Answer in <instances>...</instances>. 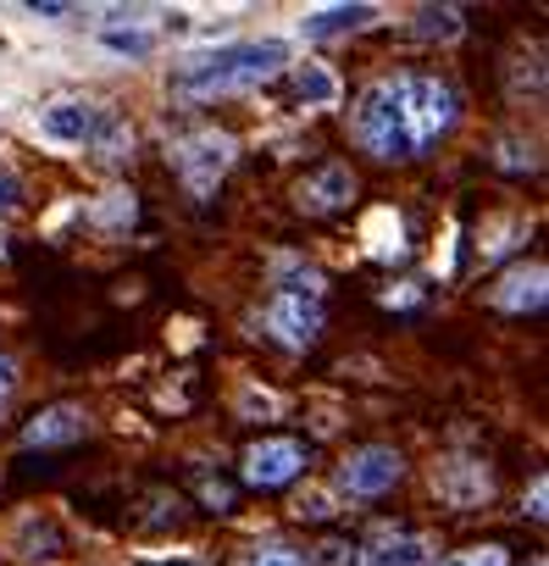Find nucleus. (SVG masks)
Listing matches in <instances>:
<instances>
[{
    "mask_svg": "<svg viewBox=\"0 0 549 566\" xmlns=\"http://www.w3.org/2000/svg\"><path fill=\"white\" fill-rule=\"evenodd\" d=\"M289 61V45L284 39H255V45H228L206 61H190L178 78H172V95L178 101H217V95H239L261 78H272Z\"/></svg>",
    "mask_w": 549,
    "mask_h": 566,
    "instance_id": "2",
    "label": "nucleus"
},
{
    "mask_svg": "<svg viewBox=\"0 0 549 566\" xmlns=\"http://www.w3.org/2000/svg\"><path fill=\"white\" fill-rule=\"evenodd\" d=\"M455 123H461V95H455L449 78H433V72L378 78L355 101V139L378 161H416Z\"/></svg>",
    "mask_w": 549,
    "mask_h": 566,
    "instance_id": "1",
    "label": "nucleus"
},
{
    "mask_svg": "<svg viewBox=\"0 0 549 566\" xmlns=\"http://www.w3.org/2000/svg\"><path fill=\"white\" fill-rule=\"evenodd\" d=\"M444 566H511V550L505 544H483V550H467V555H449Z\"/></svg>",
    "mask_w": 549,
    "mask_h": 566,
    "instance_id": "16",
    "label": "nucleus"
},
{
    "mask_svg": "<svg viewBox=\"0 0 549 566\" xmlns=\"http://www.w3.org/2000/svg\"><path fill=\"white\" fill-rule=\"evenodd\" d=\"M544 500H549V495H544V483H538V489H533V511H527L533 522H544Z\"/></svg>",
    "mask_w": 549,
    "mask_h": 566,
    "instance_id": "22",
    "label": "nucleus"
},
{
    "mask_svg": "<svg viewBox=\"0 0 549 566\" xmlns=\"http://www.w3.org/2000/svg\"><path fill=\"white\" fill-rule=\"evenodd\" d=\"M239 566H306L300 550H284V544H266V550H250Z\"/></svg>",
    "mask_w": 549,
    "mask_h": 566,
    "instance_id": "15",
    "label": "nucleus"
},
{
    "mask_svg": "<svg viewBox=\"0 0 549 566\" xmlns=\"http://www.w3.org/2000/svg\"><path fill=\"white\" fill-rule=\"evenodd\" d=\"M317 566H355V550H350V544H322V550H317Z\"/></svg>",
    "mask_w": 549,
    "mask_h": 566,
    "instance_id": "19",
    "label": "nucleus"
},
{
    "mask_svg": "<svg viewBox=\"0 0 549 566\" xmlns=\"http://www.w3.org/2000/svg\"><path fill=\"white\" fill-rule=\"evenodd\" d=\"M95 112H89V106H78V101H56L45 117H39V128L50 134V139H67V145H83L89 134H95Z\"/></svg>",
    "mask_w": 549,
    "mask_h": 566,
    "instance_id": "9",
    "label": "nucleus"
},
{
    "mask_svg": "<svg viewBox=\"0 0 549 566\" xmlns=\"http://www.w3.org/2000/svg\"><path fill=\"white\" fill-rule=\"evenodd\" d=\"M83 428H89V417H83L78 406H45V412H34V417H28L23 444H28V450H45V444H72V439H83Z\"/></svg>",
    "mask_w": 549,
    "mask_h": 566,
    "instance_id": "8",
    "label": "nucleus"
},
{
    "mask_svg": "<svg viewBox=\"0 0 549 566\" xmlns=\"http://www.w3.org/2000/svg\"><path fill=\"white\" fill-rule=\"evenodd\" d=\"M156 566H201V561H156Z\"/></svg>",
    "mask_w": 549,
    "mask_h": 566,
    "instance_id": "23",
    "label": "nucleus"
},
{
    "mask_svg": "<svg viewBox=\"0 0 549 566\" xmlns=\"http://www.w3.org/2000/svg\"><path fill=\"white\" fill-rule=\"evenodd\" d=\"M322 322H328L322 294L278 289V294H272V305H266V328H272V339L289 345V350H306V345L322 334Z\"/></svg>",
    "mask_w": 549,
    "mask_h": 566,
    "instance_id": "6",
    "label": "nucleus"
},
{
    "mask_svg": "<svg viewBox=\"0 0 549 566\" xmlns=\"http://www.w3.org/2000/svg\"><path fill=\"white\" fill-rule=\"evenodd\" d=\"M228 161H233V139L217 134V128L183 134V139L172 145V168H178V178L190 184L195 195H211V189H217V178L228 173Z\"/></svg>",
    "mask_w": 549,
    "mask_h": 566,
    "instance_id": "3",
    "label": "nucleus"
},
{
    "mask_svg": "<svg viewBox=\"0 0 549 566\" xmlns=\"http://www.w3.org/2000/svg\"><path fill=\"white\" fill-rule=\"evenodd\" d=\"M355 566H422V539H411V533H378V544L366 550Z\"/></svg>",
    "mask_w": 549,
    "mask_h": 566,
    "instance_id": "10",
    "label": "nucleus"
},
{
    "mask_svg": "<svg viewBox=\"0 0 549 566\" xmlns=\"http://www.w3.org/2000/svg\"><path fill=\"white\" fill-rule=\"evenodd\" d=\"M400 477H405V455H400V450L366 444V450H355V455L339 466V489L355 495V500H378V495L394 489Z\"/></svg>",
    "mask_w": 549,
    "mask_h": 566,
    "instance_id": "5",
    "label": "nucleus"
},
{
    "mask_svg": "<svg viewBox=\"0 0 549 566\" xmlns=\"http://www.w3.org/2000/svg\"><path fill=\"white\" fill-rule=\"evenodd\" d=\"M416 34L422 39H455V34H461V12H455V7H422L416 12Z\"/></svg>",
    "mask_w": 549,
    "mask_h": 566,
    "instance_id": "14",
    "label": "nucleus"
},
{
    "mask_svg": "<svg viewBox=\"0 0 549 566\" xmlns=\"http://www.w3.org/2000/svg\"><path fill=\"white\" fill-rule=\"evenodd\" d=\"M295 200H300V211H311V217H333V211H344V206L355 200V173L344 168V161H322L317 173L300 178Z\"/></svg>",
    "mask_w": 549,
    "mask_h": 566,
    "instance_id": "7",
    "label": "nucleus"
},
{
    "mask_svg": "<svg viewBox=\"0 0 549 566\" xmlns=\"http://www.w3.org/2000/svg\"><path fill=\"white\" fill-rule=\"evenodd\" d=\"M12 206H18V184H12V178H0V217H7Z\"/></svg>",
    "mask_w": 549,
    "mask_h": 566,
    "instance_id": "21",
    "label": "nucleus"
},
{
    "mask_svg": "<svg viewBox=\"0 0 549 566\" xmlns=\"http://www.w3.org/2000/svg\"><path fill=\"white\" fill-rule=\"evenodd\" d=\"M328 95H333L328 72H300V101H328Z\"/></svg>",
    "mask_w": 549,
    "mask_h": 566,
    "instance_id": "17",
    "label": "nucleus"
},
{
    "mask_svg": "<svg viewBox=\"0 0 549 566\" xmlns=\"http://www.w3.org/2000/svg\"><path fill=\"white\" fill-rule=\"evenodd\" d=\"M195 495H201V506H206L211 517H228V511L239 506V489H233L228 477H211V472L195 477Z\"/></svg>",
    "mask_w": 549,
    "mask_h": 566,
    "instance_id": "13",
    "label": "nucleus"
},
{
    "mask_svg": "<svg viewBox=\"0 0 549 566\" xmlns=\"http://www.w3.org/2000/svg\"><path fill=\"white\" fill-rule=\"evenodd\" d=\"M106 45H112V50H134V56H145V50H150V34H117V28H106Z\"/></svg>",
    "mask_w": 549,
    "mask_h": 566,
    "instance_id": "18",
    "label": "nucleus"
},
{
    "mask_svg": "<svg viewBox=\"0 0 549 566\" xmlns=\"http://www.w3.org/2000/svg\"><path fill=\"white\" fill-rule=\"evenodd\" d=\"M12 389H18V367L0 356V417H7V400H12Z\"/></svg>",
    "mask_w": 549,
    "mask_h": 566,
    "instance_id": "20",
    "label": "nucleus"
},
{
    "mask_svg": "<svg viewBox=\"0 0 549 566\" xmlns=\"http://www.w3.org/2000/svg\"><path fill=\"white\" fill-rule=\"evenodd\" d=\"M361 23H373V7H333V12L306 18V39H328V34H344V28H361Z\"/></svg>",
    "mask_w": 549,
    "mask_h": 566,
    "instance_id": "12",
    "label": "nucleus"
},
{
    "mask_svg": "<svg viewBox=\"0 0 549 566\" xmlns=\"http://www.w3.org/2000/svg\"><path fill=\"white\" fill-rule=\"evenodd\" d=\"M306 466H311V444L278 434V439L250 444V455H244V483H250V489H284V483H295Z\"/></svg>",
    "mask_w": 549,
    "mask_h": 566,
    "instance_id": "4",
    "label": "nucleus"
},
{
    "mask_svg": "<svg viewBox=\"0 0 549 566\" xmlns=\"http://www.w3.org/2000/svg\"><path fill=\"white\" fill-rule=\"evenodd\" d=\"M505 311H538L544 305V267H522V273H511L505 284H500V294H494Z\"/></svg>",
    "mask_w": 549,
    "mask_h": 566,
    "instance_id": "11",
    "label": "nucleus"
}]
</instances>
